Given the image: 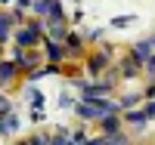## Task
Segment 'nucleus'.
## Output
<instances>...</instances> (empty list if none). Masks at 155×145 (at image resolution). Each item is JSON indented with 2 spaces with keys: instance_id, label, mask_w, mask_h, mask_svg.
<instances>
[{
  "instance_id": "12",
  "label": "nucleus",
  "mask_w": 155,
  "mask_h": 145,
  "mask_svg": "<svg viewBox=\"0 0 155 145\" xmlns=\"http://www.w3.org/2000/svg\"><path fill=\"white\" fill-rule=\"evenodd\" d=\"M118 71L127 77V80H137V77H140V71H143V68H140V65L137 62H130V59H124L121 65H118Z\"/></svg>"
},
{
  "instance_id": "13",
  "label": "nucleus",
  "mask_w": 155,
  "mask_h": 145,
  "mask_svg": "<svg viewBox=\"0 0 155 145\" xmlns=\"http://www.w3.org/2000/svg\"><path fill=\"white\" fill-rule=\"evenodd\" d=\"M28 105H31V111H44V93L31 90V93H28Z\"/></svg>"
},
{
  "instance_id": "16",
  "label": "nucleus",
  "mask_w": 155,
  "mask_h": 145,
  "mask_svg": "<svg viewBox=\"0 0 155 145\" xmlns=\"http://www.w3.org/2000/svg\"><path fill=\"white\" fill-rule=\"evenodd\" d=\"M74 102H78V99H74L71 93H65V90L59 93V108H62V111H71V108H74Z\"/></svg>"
},
{
  "instance_id": "20",
  "label": "nucleus",
  "mask_w": 155,
  "mask_h": 145,
  "mask_svg": "<svg viewBox=\"0 0 155 145\" xmlns=\"http://www.w3.org/2000/svg\"><path fill=\"white\" fill-rule=\"evenodd\" d=\"M143 114L149 117V121L155 117V99H146V108H143Z\"/></svg>"
},
{
  "instance_id": "11",
  "label": "nucleus",
  "mask_w": 155,
  "mask_h": 145,
  "mask_svg": "<svg viewBox=\"0 0 155 145\" xmlns=\"http://www.w3.org/2000/svg\"><path fill=\"white\" fill-rule=\"evenodd\" d=\"M16 74H19V68L12 65V59H0V90L16 80Z\"/></svg>"
},
{
  "instance_id": "15",
  "label": "nucleus",
  "mask_w": 155,
  "mask_h": 145,
  "mask_svg": "<svg viewBox=\"0 0 155 145\" xmlns=\"http://www.w3.org/2000/svg\"><path fill=\"white\" fill-rule=\"evenodd\" d=\"M28 142L31 145H50V133L47 130H34V133L28 136Z\"/></svg>"
},
{
  "instance_id": "23",
  "label": "nucleus",
  "mask_w": 155,
  "mask_h": 145,
  "mask_svg": "<svg viewBox=\"0 0 155 145\" xmlns=\"http://www.w3.org/2000/svg\"><path fill=\"white\" fill-rule=\"evenodd\" d=\"M31 6V0H16V9H28Z\"/></svg>"
},
{
  "instance_id": "5",
  "label": "nucleus",
  "mask_w": 155,
  "mask_h": 145,
  "mask_svg": "<svg viewBox=\"0 0 155 145\" xmlns=\"http://www.w3.org/2000/svg\"><path fill=\"white\" fill-rule=\"evenodd\" d=\"M121 124H127L130 130H137V133H143L146 124H149V117L140 111V108H127V111H121Z\"/></svg>"
},
{
  "instance_id": "24",
  "label": "nucleus",
  "mask_w": 155,
  "mask_h": 145,
  "mask_svg": "<svg viewBox=\"0 0 155 145\" xmlns=\"http://www.w3.org/2000/svg\"><path fill=\"white\" fill-rule=\"evenodd\" d=\"M12 145H31V142H28V136H25V139H16Z\"/></svg>"
},
{
  "instance_id": "9",
  "label": "nucleus",
  "mask_w": 155,
  "mask_h": 145,
  "mask_svg": "<svg viewBox=\"0 0 155 145\" xmlns=\"http://www.w3.org/2000/svg\"><path fill=\"white\" fill-rule=\"evenodd\" d=\"M37 19H47L53 9H62V0H31V6H28Z\"/></svg>"
},
{
  "instance_id": "10",
  "label": "nucleus",
  "mask_w": 155,
  "mask_h": 145,
  "mask_svg": "<svg viewBox=\"0 0 155 145\" xmlns=\"http://www.w3.org/2000/svg\"><path fill=\"white\" fill-rule=\"evenodd\" d=\"M149 56H152V43H149V40L134 43V46H130V52H127V59H130V62H137L140 68H143V62H146Z\"/></svg>"
},
{
  "instance_id": "29",
  "label": "nucleus",
  "mask_w": 155,
  "mask_h": 145,
  "mask_svg": "<svg viewBox=\"0 0 155 145\" xmlns=\"http://www.w3.org/2000/svg\"><path fill=\"white\" fill-rule=\"evenodd\" d=\"M134 145H140V142H134Z\"/></svg>"
},
{
  "instance_id": "6",
  "label": "nucleus",
  "mask_w": 155,
  "mask_h": 145,
  "mask_svg": "<svg viewBox=\"0 0 155 145\" xmlns=\"http://www.w3.org/2000/svg\"><path fill=\"white\" fill-rule=\"evenodd\" d=\"M99 136H115V133H121L124 124H121V114H106V117H99Z\"/></svg>"
},
{
  "instance_id": "22",
  "label": "nucleus",
  "mask_w": 155,
  "mask_h": 145,
  "mask_svg": "<svg viewBox=\"0 0 155 145\" xmlns=\"http://www.w3.org/2000/svg\"><path fill=\"white\" fill-rule=\"evenodd\" d=\"M99 37H102L99 31H87V34H84V43H96V40H99Z\"/></svg>"
},
{
  "instance_id": "26",
  "label": "nucleus",
  "mask_w": 155,
  "mask_h": 145,
  "mask_svg": "<svg viewBox=\"0 0 155 145\" xmlns=\"http://www.w3.org/2000/svg\"><path fill=\"white\" fill-rule=\"evenodd\" d=\"M3 3H12V0H0V6H3Z\"/></svg>"
},
{
  "instance_id": "3",
  "label": "nucleus",
  "mask_w": 155,
  "mask_h": 145,
  "mask_svg": "<svg viewBox=\"0 0 155 145\" xmlns=\"http://www.w3.org/2000/svg\"><path fill=\"white\" fill-rule=\"evenodd\" d=\"M109 62H112V52L102 46V49H96V52H90V56H87L84 68L90 71V77H96V74H102V71L109 68Z\"/></svg>"
},
{
  "instance_id": "1",
  "label": "nucleus",
  "mask_w": 155,
  "mask_h": 145,
  "mask_svg": "<svg viewBox=\"0 0 155 145\" xmlns=\"http://www.w3.org/2000/svg\"><path fill=\"white\" fill-rule=\"evenodd\" d=\"M71 111L78 114V121H81V124H96L99 117H102V114H99V105H96V99H78Z\"/></svg>"
},
{
  "instance_id": "4",
  "label": "nucleus",
  "mask_w": 155,
  "mask_h": 145,
  "mask_svg": "<svg viewBox=\"0 0 155 145\" xmlns=\"http://www.w3.org/2000/svg\"><path fill=\"white\" fill-rule=\"evenodd\" d=\"M44 59L47 62H53V65H62L68 59V52H65V43H59V40H50V37H44Z\"/></svg>"
},
{
  "instance_id": "27",
  "label": "nucleus",
  "mask_w": 155,
  "mask_h": 145,
  "mask_svg": "<svg viewBox=\"0 0 155 145\" xmlns=\"http://www.w3.org/2000/svg\"><path fill=\"white\" fill-rule=\"evenodd\" d=\"M0 56H3V43H0Z\"/></svg>"
},
{
  "instance_id": "17",
  "label": "nucleus",
  "mask_w": 155,
  "mask_h": 145,
  "mask_svg": "<svg viewBox=\"0 0 155 145\" xmlns=\"http://www.w3.org/2000/svg\"><path fill=\"white\" fill-rule=\"evenodd\" d=\"M87 145H115V139H112V136H90Z\"/></svg>"
},
{
  "instance_id": "18",
  "label": "nucleus",
  "mask_w": 155,
  "mask_h": 145,
  "mask_svg": "<svg viewBox=\"0 0 155 145\" xmlns=\"http://www.w3.org/2000/svg\"><path fill=\"white\" fill-rule=\"evenodd\" d=\"M130 22H134V16H118V19H112V28H127Z\"/></svg>"
},
{
  "instance_id": "21",
  "label": "nucleus",
  "mask_w": 155,
  "mask_h": 145,
  "mask_svg": "<svg viewBox=\"0 0 155 145\" xmlns=\"http://www.w3.org/2000/svg\"><path fill=\"white\" fill-rule=\"evenodd\" d=\"M143 71H149V74H155V52H152V56L143 62Z\"/></svg>"
},
{
  "instance_id": "8",
  "label": "nucleus",
  "mask_w": 155,
  "mask_h": 145,
  "mask_svg": "<svg viewBox=\"0 0 155 145\" xmlns=\"http://www.w3.org/2000/svg\"><path fill=\"white\" fill-rule=\"evenodd\" d=\"M19 127H22V121H19L16 111H3L0 114V136H16Z\"/></svg>"
},
{
  "instance_id": "25",
  "label": "nucleus",
  "mask_w": 155,
  "mask_h": 145,
  "mask_svg": "<svg viewBox=\"0 0 155 145\" xmlns=\"http://www.w3.org/2000/svg\"><path fill=\"white\" fill-rule=\"evenodd\" d=\"M149 43H152V52H155V37H149Z\"/></svg>"
},
{
  "instance_id": "14",
  "label": "nucleus",
  "mask_w": 155,
  "mask_h": 145,
  "mask_svg": "<svg viewBox=\"0 0 155 145\" xmlns=\"http://www.w3.org/2000/svg\"><path fill=\"white\" fill-rule=\"evenodd\" d=\"M140 102H143V96H140V93H127V96L121 99V111H127V108H137Z\"/></svg>"
},
{
  "instance_id": "7",
  "label": "nucleus",
  "mask_w": 155,
  "mask_h": 145,
  "mask_svg": "<svg viewBox=\"0 0 155 145\" xmlns=\"http://www.w3.org/2000/svg\"><path fill=\"white\" fill-rule=\"evenodd\" d=\"M62 43H65V52H68V59H71V62H78V59L84 56V37H81V34L68 31V37H65Z\"/></svg>"
},
{
  "instance_id": "30",
  "label": "nucleus",
  "mask_w": 155,
  "mask_h": 145,
  "mask_svg": "<svg viewBox=\"0 0 155 145\" xmlns=\"http://www.w3.org/2000/svg\"><path fill=\"white\" fill-rule=\"evenodd\" d=\"M71 145H74V142H71Z\"/></svg>"
},
{
  "instance_id": "2",
  "label": "nucleus",
  "mask_w": 155,
  "mask_h": 145,
  "mask_svg": "<svg viewBox=\"0 0 155 145\" xmlns=\"http://www.w3.org/2000/svg\"><path fill=\"white\" fill-rule=\"evenodd\" d=\"M41 40H44V34L31 31L28 25H19V28L12 31V43L22 46V49H34V46H41Z\"/></svg>"
},
{
  "instance_id": "28",
  "label": "nucleus",
  "mask_w": 155,
  "mask_h": 145,
  "mask_svg": "<svg viewBox=\"0 0 155 145\" xmlns=\"http://www.w3.org/2000/svg\"><path fill=\"white\" fill-rule=\"evenodd\" d=\"M152 80H155V74H152Z\"/></svg>"
},
{
  "instance_id": "19",
  "label": "nucleus",
  "mask_w": 155,
  "mask_h": 145,
  "mask_svg": "<svg viewBox=\"0 0 155 145\" xmlns=\"http://www.w3.org/2000/svg\"><path fill=\"white\" fill-rule=\"evenodd\" d=\"M140 96H143V102H146V99H155V80H152L146 90H140Z\"/></svg>"
}]
</instances>
